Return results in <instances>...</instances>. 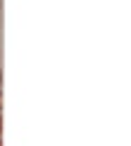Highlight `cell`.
<instances>
[{
	"mask_svg": "<svg viewBox=\"0 0 131 146\" xmlns=\"http://www.w3.org/2000/svg\"><path fill=\"white\" fill-rule=\"evenodd\" d=\"M0 146H3V144H0Z\"/></svg>",
	"mask_w": 131,
	"mask_h": 146,
	"instance_id": "3",
	"label": "cell"
},
{
	"mask_svg": "<svg viewBox=\"0 0 131 146\" xmlns=\"http://www.w3.org/2000/svg\"><path fill=\"white\" fill-rule=\"evenodd\" d=\"M0 131H3V117H0Z\"/></svg>",
	"mask_w": 131,
	"mask_h": 146,
	"instance_id": "1",
	"label": "cell"
},
{
	"mask_svg": "<svg viewBox=\"0 0 131 146\" xmlns=\"http://www.w3.org/2000/svg\"><path fill=\"white\" fill-rule=\"evenodd\" d=\"M0 107H3V98H0Z\"/></svg>",
	"mask_w": 131,
	"mask_h": 146,
	"instance_id": "2",
	"label": "cell"
}]
</instances>
